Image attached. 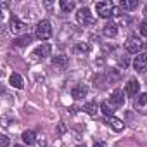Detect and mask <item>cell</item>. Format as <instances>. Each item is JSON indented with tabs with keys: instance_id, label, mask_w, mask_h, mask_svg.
Returning a JSON list of instances; mask_svg holds the SVG:
<instances>
[{
	"instance_id": "obj_1",
	"label": "cell",
	"mask_w": 147,
	"mask_h": 147,
	"mask_svg": "<svg viewBox=\"0 0 147 147\" xmlns=\"http://www.w3.org/2000/svg\"><path fill=\"white\" fill-rule=\"evenodd\" d=\"M95 11L100 18H113V16H119L121 14V7H116L113 2H97L95 4Z\"/></svg>"
},
{
	"instance_id": "obj_2",
	"label": "cell",
	"mask_w": 147,
	"mask_h": 147,
	"mask_svg": "<svg viewBox=\"0 0 147 147\" xmlns=\"http://www.w3.org/2000/svg\"><path fill=\"white\" fill-rule=\"evenodd\" d=\"M35 36L38 40H49L52 36V24H50V21L42 19L36 24V28H35Z\"/></svg>"
},
{
	"instance_id": "obj_3",
	"label": "cell",
	"mask_w": 147,
	"mask_h": 147,
	"mask_svg": "<svg viewBox=\"0 0 147 147\" xmlns=\"http://www.w3.org/2000/svg\"><path fill=\"white\" fill-rule=\"evenodd\" d=\"M76 21H78L80 26H92V24L95 23V18H94V14L90 12V9L82 7V9L76 12Z\"/></svg>"
},
{
	"instance_id": "obj_4",
	"label": "cell",
	"mask_w": 147,
	"mask_h": 147,
	"mask_svg": "<svg viewBox=\"0 0 147 147\" xmlns=\"http://www.w3.org/2000/svg\"><path fill=\"white\" fill-rule=\"evenodd\" d=\"M144 47H145V43H144L138 36H131V38H128V40L125 42V49H126V52H130V54H138Z\"/></svg>"
},
{
	"instance_id": "obj_5",
	"label": "cell",
	"mask_w": 147,
	"mask_h": 147,
	"mask_svg": "<svg viewBox=\"0 0 147 147\" xmlns=\"http://www.w3.org/2000/svg\"><path fill=\"white\" fill-rule=\"evenodd\" d=\"M133 107L140 114H147V94H138L133 100Z\"/></svg>"
},
{
	"instance_id": "obj_6",
	"label": "cell",
	"mask_w": 147,
	"mask_h": 147,
	"mask_svg": "<svg viewBox=\"0 0 147 147\" xmlns=\"http://www.w3.org/2000/svg\"><path fill=\"white\" fill-rule=\"evenodd\" d=\"M133 67L137 73H145L147 71V54L140 52L135 59H133Z\"/></svg>"
},
{
	"instance_id": "obj_7",
	"label": "cell",
	"mask_w": 147,
	"mask_h": 147,
	"mask_svg": "<svg viewBox=\"0 0 147 147\" xmlns=\"http://www.w3.org/2000/svg\"><path fill=\"white\" fill-rule=\"evenodd\" d=\"M107 102L114 107V111H116V109H119V107H123V104H125V95H123V92L114 90V92L111 94V97H109V100H107Z\"/></svg>"
},
{
	"instance_id": "obj_8",
	"label": "cell",
	"mask_w": 147,
	"mask_h": 147,
	"mask_svg": "<svg viewBox=\"0 0 147 147\" xmlns=\"http://www.w3.org/2000/svg\"><path fill=\"white\" fill-rule=\"evenodd\" d=\"M138 92H140V83L137 82V80H128V83L125 85V94L128 95V97H137L138 95Z\"/></svg>"
},
{
	"instance_id": "obj_9",
	"label": "cell",
	"mask_w": 147,
	"mask_h": 147,
	"mask_svg": "<svg viewBox=\"0 0 147 147\" xmlns=\"http://www.w3.org/2000/svg\"><path fill=\"white\" fill-rule=\"evenodd\" d=\"M50 54H52V47H50L49 43H42V45H40V47H36V49H35V52H33V55H35L36 59H42V61H43V59H47Z\"/></svg>"
},
{
	"instance_id": "obj_10",
	"label": "cell",
	"mask_w": 147,
	"mask_h": 147,
	"mask_svg": "<svg viewBox=\"0 0 147 147\" xmlns=\"http://www.w3.org/2000/svg\"><path fill=\"white\" fill-rule=\"evenodd\" d=\"M87 94H88V87H87V85H83V83H80V85H76V87H73V90H71L73 99H76V100H80V99L87 97Z\"/></svg>"
},
{
	"instance_id": "obj_11",
	"label": "cell",
	"mask_w": 147,
	"mask_h": 147,
	"mask_svg": "<svg viewBox=\"0 0 147 147\" xmlns=\"http://www.w3.org/2000/svg\"><path fill=\"white\" fill-rule=\"evenodd\" d=\"M67 64H69L67 55L59 54V55H54V57H52V66H54V67H57V69H66V67H67Z\"/></svg>"
},
{
	"instance_id": "obj_12",
	"label": "cell",
	"mask_w": 147,
	"mask_h": 147,
	"mask_svg": "<svg viewBox=\"0 0 147 147\" xmlns=\"http://www.w3.org/2000/svg\"><path fill=\"white\" fill-rule=\"evenodd\" d=\"M102 33H104L107 38H114V36L118 35V24H116V23H113V21L106 23V24H104V28H102Z\"/></svg>"
},
{
	"instance_id": "obj_13",
	"label": "cell",
	"mask_w": 147,
	"mask_h": 147,
	"mask_svg": "<svg viewBox=\"0 0 147 147\" xmlns=\"http://www.w3.org/2000/svg\"><path fill=\"white\" fill-rule=\"evenodd\" d=\"M9 26H11V31H12L14 35H19V33H23V31L26 30V24H24L23 21H19L18 18H12Z\"/></svg>"
},
{
	"instance_id": "obj_14",
	"label": "cell",
	"mask_w": 147,
	"mask_h": 147,
	"mask_svg": "<svg viewBox=\"0 0 147 147\" xmlns=\"http://www.w3.org/2000/svg\"><path fill=\"white\" fill-rule=\"evenodd\" d=\"M106 123L114 130V131H123V128H125V123L121 121V119H118V118H114V116H109V118H106Z\"/></svg>"
},
{
	"instance_id": "obj_15",
	"label": "cell",
	"mask_w": 147,
	"mask_h": 147,
	"mask_svg": "<svg viewBox=\"0 0 147 147\" xmlns=\"http://www.w3.org/2000/svg\"><path fill=\"white\" fill-rule=\"evenodd\" d=\"M31 42H33V36L31 35H23V36L14 38V45L16 47H28Z\"/></svg>"
},
{
	"instance_id": "obj_16",
	"label": "cell",
	"mask_w": 147,
	"mask_h": 147,
	"mask_svg": "<svg viewBox=\"0 0 147 147\" xmlns=\"http://www.w3.org/2000/svg\"><path fill=\"white\" fill-rule=\"evenodd\" d=\"M9 83H11V87H14V88H23V87H24V82H23L21 75H18V73H12V75H11Z\"/></svg>"
},
{
	"instance_id": "obj_17",
	"label": "cell",
	"mask_w": 147,
	"mask_h": 147,
	"mask_svg": "<svg viewBox=\"0 0 147 147\" xmlns=\"http://www.w3.org/2000/svg\"><path fill=\"white\" fill-rule=\"evenodd\" d=\"M23 142H24V144H28V145L36 144V135H35V131H31V130L23 131Z\"/></svg>"
},
{
	"instance_id": "obj_18",
	"label": "cell",
	"mask_w": 147,
	"mask_h": 147,
	"mask_svg": "<svg viewBox=\"0 0 147 147\" xmlns=\"http://www.w3.org/2000/svg\"><path fill=\"white\" fill-rule=\"evenodd\" d=\"M97 109H100V106H97V102H88L83 106V111L88 116H97Z\"/></svg>"
},
{
	"instance_id": "obj_19",
	"label": "cell",
	"mask_w": 147,
	"mask_h": 147,
	"mask_svg": "<svg viewBox=\"0 0 147 147\" xmlns=\"http://www.w3.org/2000/svg\"><path fill=\"white\" fill-rule=\"evenodd\" d=\"M75 52H76V54H80V55L88 54V52H90V45H88L87 42H78V43L75 45Z\"/></svg>"
},
{
	"instance_id": "obj_20",
	"label": "cell",
	"mask_w": 147,
	"mask_h": 147,
	"mask_svg": "<svg viewBox=\"0 0 147 147\" xmlns=\"http://www.w3.org/2000/svg\"><path fill=\"white\" fill-rule=\"evenodd\" d=\"M100 111L106 114V118H109V116H114V107L107 102V100H104V102H100Z\"/></svg>"
},
{
	"instance_id": "obj_21",
	"label": "cell",
	"mask_w": 147,
	"mask_h": 147,
	"mask_svg": "<svg viewBox=\"0 0 147 147\" xmlns=\"http://www.w3.org/2000/svg\"><path fill=\"white\" fill-rule=\"evenodd\" d=\"M59 5H61V9H62L64 12H71L73 9L76 7V4L73 2V0H61V2H59Z\"/></svg>"
},
{
	"instance_id": "obj_22",
	"label": "cell",
	"mask_w": 147,
	"mask_h": 147,
	"mask_svg": "<svg viewBox=\"0 0 147 147\" xmlns=\"http://www.w3.org/2000/svg\"><path fill=\"white\" fill-rule=\"evenodd\" d=\"M137 5H138L137 0H123V2L119 4V7H121V9H125V11H133Z\"/></svg>"
},
{
	"instance_id": "obj_23",
	"label": "cell",
	"mask_w": 147,
	"mask_h": 147,
	"mask_svg": "<svg viewBox=\"0 0 147 147\" xmlns=\"http://www.w3.org/2000/svg\"><path fill=\"white\" fill-rule=\"evenodd\" d=\"M138 31H140V35H142V36H145V38H147V19H144V21L140 23Z\"/></svg>"
},
{
	"instance_id": "obj_24",
	"label": "cell",
	"mask_w": 147,
	"mask_h": 147,
	"mask_svg": "<svg viewBox=\"0 0 147 147\" xmlns=\"http://www.w3.org/2000/svg\"><path fill=\"white\" fill-rule=\"evenodd\" d=\"M118 62H119V66H121V67H125V69H126V66L130 64V61H128V57H126V55H119V57H118Z\"/></svg>"
},
{
	"instance_id": "obj_25",
	"label": "cell",
	"mask_w": 147,
	"mask_h": 147,
	"mask_svg": "<svg viewBox=\"0 0 147 147\" xmlns=\"http://www.w3.org/2000/svg\"><path fill=\"white\" fill-rule=\"evenodd\" d=\"M7 145H9V137L2 135L0 137V147H7Z\"/></svg>"
},
{
	"instance_id": "obj_26",
	"label": "cell",
	"mask_w": 147,
	"mask_h": 147,
	"mask_svg": "<svg viewBox=\"0 0 147 147\" xmlns=\"http://www.w3.org/2000/svg\"><path fill=\"white\" fill-rule=\"evenodd\" d=\"M94 147H106V144H104V142H95Z\"/></svg>"
},
{
	"instance_id": "obj_27",
	"label": "cell",
	"mask_w": 147,
	"mask_h": 147,
	"mask_svg": "<svg viewBox=\"0 0 147 147\" xmlns=\"http://www.w3.org/2000/svg\"><path fill=\"white\" fill-rule=\"evenodd\" d=\"M144 14L147 16V4H145V7H144Z\"/></svg>"
},
{
	"instance_id": "obj_28",
	"label": "cell",
	"mask_w": 147,
	"mask_h": 147,
	"mask_svg": "<svg viewBox=\"0 0 147 147\" xmlns=\"http://www.w3.org/2000/svg\"><path fill=\"white\" fill-rule=\"evenodd\" d=\"M76 147H87V145H85V144H80V145H76Z\"/></svg>"
},
{
	"instance_id": "obj_29",
	"label": "cell",
	"mask_w": 147,
	"mask_h": 147,
	"mask_svg": "<svg viewBox=\"0 0 147 147\" xmlns=\"http://www.w3.org/2000/svg\"><path fill=\"white\" fill-rule=\"evenodd\" d=\"M14 147H24V145H14Z\"/></svg>"
}]
</instances>
